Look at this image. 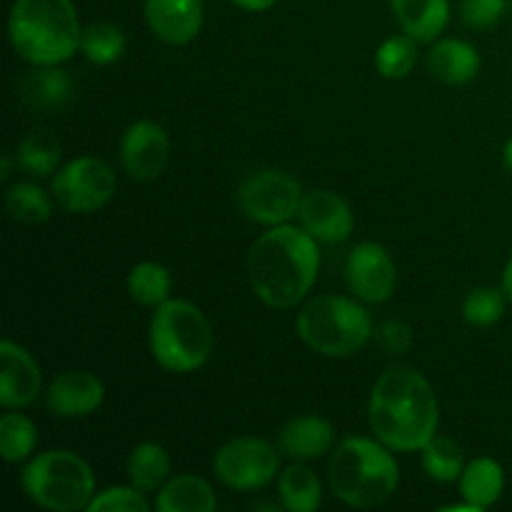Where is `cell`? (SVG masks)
Listing matches in <instances>:
<instances>
[{"instance_id":"cell-1","label":"cell","mask_w":512,"mask_h":512,"mask_svg":"<svg viewBox=\"0 0 512 512\" xmlns=\"http://www.w3.org/2000/svg\"><path fill=\"white\" fill-rule=\"evenodd\" d=\"M368 418L375 438L393 453H420L440 425L433 385L415 368L393 365L375 380Z\"/></svg>"},{"instance_id":"cell-2","label":"cell","mask_w":512,"mask_h":512,"mask_svg":"<svg viewBox=\"0 0 512 512\" xmlns=\"http://www.w3.org/2000/svg\"><path fill=\"white\" fill-rule=\"evenodd\" d=\"M320 270L318 240L300 225H275L260 235L248 255L255 295L270 308H293L315 285Z\"/></svg>"},{"instance_id":"cell-3","label":"cell","mask_w":512,"mask_h":512,"mask_svg":"<svg viewBox=\"0 0 512 512\" xmlns=\"http://www.w3.org/2000/svg\"><path fill=\"white\" fill-rule=\"evenodd\" d=\"M330 490L350 508H378L388 503L400 485L398 460L380 440L348 435L333 450L328 465Z\"/></svg>"},{"instance_id":"cell-4","label":"cell","mask_w":512,"mask_h":512,"mask_svg":"<svg viewBox=\"0 0 512 512\" xmlns=\"http://www.w3.org/2000/svg\"><path fill=\"white\" fill-rule=\"evenodd\" d=\"M8 35L25 63L60 65L78 53L83 30L73 0H15Z\"/></svg>"},{"instance_id":"cell-5","label":"cell","mask_w":512,"mask_h":512,"mask_svg":"<svg viewBox=\"0 0 512 512\" xmlns=\"http://www.w3.org/2000/svg\"><path fill=\"white\" fill-rule=\"evenodd\" d=\"M150 353L168 373H195L213 353V328L198 305L165 300L150 320Z\"/></svg>"},{"instance_id":"cell-6","label":"cell","mask_w":512,"mask_h":512,"mask_svg":"<svg viewBox=\"0 0 512 512\" xmlns=\"http://www.w3.org/2000/svg\"><path fill=\"white\" fill-rule=\"evenodd\" d=\"M298 335L325 358H350L375 335L373 318L360 300L318 295L298 315Z\"/></svg>"},{"instance_id":"cell-7","label":"cell","mask_w":512,"mask_h":512,"mask_svg":"<svg viewBox=\"0 0 512 512\" xmlns=\"http://www.w3.org/2000/svg\"><path fill=\"white\" fill-rule=\"evenodd\" d=\"M20 488L38 508L53 512L88 510L95 498L93 468L70 450H48L25 463Z\"/></svg>"},{"instance_id":"cell-8","label":"cell","mask_w":512,"mask_h":512,"mask_svg":"<svg viewBox=\"0 0 512 512\" xmlns=\"http://www.w3.org/2000/svg\"><path fill=\"white\" fill-rule=\"evenodd\" d=\"M303 195V188L290 173L258 170L240 183L238 208L253 223L275 228L298 215Z\"/></svg>"},{"instance_id":"cell-9","label":"cell","mask_w":512,"mask_h":512,"mask_svg":"<svg viewBox=\"0 0 512 512\" xmlns=\"http://www.w3.org/2000/svg\"><path fill=\"white\" fill-rule=\"evenodd\" d=\"M215 478L240 493L263 490L278 478L280 453L263 438H235L215 453Z\"/></svg>"},{"instance_id":"cell-10","label":"cell","mask_w":512,"mask_h":512,"mask_svg":"<svg viewBox=\"0 0 512 512\" xmlns=\"http://www.w3.org/2000/svg\"><path fill=\"white\" fill-rule=\"evenodd\" d=\"M115 173L105 160L83 155L53 175V198L68 213L88 215L105 208L115 195Z\"/></svg>"},{"instance_id":"cell-11","label":"cell","mask_w":512,"mask_h":512,"mask_svg":"<svg viewBox=\"0 0 512 512\" xmlns=\"http://www.w3.org/2000/svg\"><path fill=\"white\" fill-rule=\"evenodd\" d=\"M345 278L358 300L368 305L388 303L398 288V268L380 243H360L350 250Z\"/></svg>"},{"instance_id":"cell-12","label":"cell","mask_w":512,"mask_h":512,"mask_svg":"<svg viewBox=\"0 0 512 512\" xmlns=\"http://www.w3.org/2000/svg\"><path fill=\"white\" fill-rule=\"evenodd\" d=\"M120 160L125 173L140 183L158 180L165 173L170 160L168 133L153 120L133 123L120 140Z\"/></svg>"},{"instance_id":"cell-13","label":"cell","mask_w":512,"mask_h":512,"mask_svg":"<svg viewBox=\"0 0 512 512\" xmlns=\"http://www.w3.org/2000/svg\"><path fill=\"white\" fill-rule=\"evenodd\" d=\"M43 388L40 365L23 345L13 340L0 343V405L5 410L28 408Z\"/></svg>"},{"instance_id":"cell-14","label":"cell","mask_w":512,"mask_h":512,"mask_svg":"<svg viewBox=\"0 0 512 512\" xmlns=\"http://www.w3.org/2000/svg\"><path fill=\"white\" fill-rule=\"evenodd\" d=\"M300 225L318 243H343L353 235L355 215L350 205L333 190H310L298 210Z\"/></svg>"},{"instance_id":"cell-15","label":"cell","mask_w":512,"mask_h":512,"mask_svg":"<svg viewBox=\"0 0 512 512\" xmlns=\"http://www.w3.org/2000/svg\"><path fill=\"white\" fill-rule=\"evenodd\" d=\"M105 385L88 370H68L50 383L45 405L55 418H88L103 405Z\"/></svg>"},{"instance_id":"cell-16","label":"cell","mask_w":512,"mask_h":512,"mask_svg":"<svg viewBox=\"0 0 512 512\" xmlns=\"http://www.w3.org/2000/svg\"><path fill=\"white\" fill-rule=\"evenodd\" d=\"M150 30L168 45H188L203 28V0H145Z\"/></svg>"},{"instance_id":"cell-17","label":"cell","mask_w":512,"mask_h":512,"mask_svg":"<svg viewBox=\"0 0 512 512\" xmlns=\"http://www.w3.org/2000/svg\"><path fill=\"white\" fill-rule=\"evenodd\" d=\"M278 443L290 460H318L328 455L335 445V428L320 415H298L280 430Z\"/></svg>"},{"instance_id":"cell-18","label":"cell","mask_w":512,"mask_h":512,"mask_svg":"<svg viewBox=\"0 0 512 512\" xmlns=\"http://www.w3.org/2000/svg\"><path fill=\"white\" fill-rule=\"evenodd\" d=\"M73 90V78L58 65H33V70L18 80L20 98L35 110L65 108L73 98Z\"/></svg>"},{"instance_id":"cell-19","label":"cell","mask_w":512,"mask_h":512,"mask_svg":"<svg viewBox=\"0 0 512 512\" xmlns=\"http://www.w3.org/2000/svg\"><path fill=\"white\" fill-rule=\"evenodd\" d=\"M400 28L418 43H435L450 23L448 0H390Z\"/></svg>"},{"instance_id":"cell-20","label":"cell","mask_w":512,"mask_h":512,"mask_svg":"<svg viewBox=\"0 0 512 512\" xmlns=\"http://www.w3.org/2000/svg\"><path fill=\"white\" fill-rule=\"evenodd\" d=\"M428 70L435 80L448 85H465L475 80L480 70V55L460 38H443L428 53Z\"/></svg>"},{"instance_id":"cell-21","label":"cell","mask_w":512,"mask_h":512,"mask_svg":"<svg viewBox=\"0 0 512 512\" xmlns=\"http://www.w3.org/2000/svg\"><path fill=\"white\" fill-rule=\"evenodd\" d=\"M215 508H218L215 490L200 475H175L158 490L155 498L158 512H215Z\"/></svg>"},{"instance_id":"cell-22","label":"cell","mask_w":512,"mask_h":512,"mask_svg":"<svg viewBox=\"0 0 512 512\" xmlns=\"http://www.w3.org/2000/svg\"><path fill=\"white\" fill-rule=\"evenodd\" d=\"M505 490L503 465L495 458H475L460 475V495L478 510L493 508Z\"/></svg>"},{"instance_id":"cell-23","label":"cell","mask_w":512,"mask_h":512,"mask_svg":"<svg viewBox=\"0 0 512 512\" xmlns=\"http://www.w3.org/2000/svg\"><path fill=\"white\" fill-rule=\"evenodd\" d=\"M280 505L290 512H315L323 503V485L310 465L295 460L278 478Z\"/></svg>"},{"instance_id":"cell-24","label":"cell","mask_w":512,"mask_h":512,"mask_svg":"<svg viewBox=\"0 0 512 512\" xmlns=\"http://www.w3.org/2000/svg\"><path fill=\"white\" fill-rule=\"evenodd\" d=\"M60 158H63V145L48 130H30L15 150V165L23 168L33 178H48L58 173Z\"/></svg>"},{"instance_id":"cell-25","label":"cell","mask_w":512,"mask_h":512,"mask_svg":"<svg viewBox=\"0 0 512 512\" xmlns=\"http://www.w3.org/2000/svg\"><path fill=\"white\" fill-rule=\"evenodd\" d=\"M128 478L143 493H155L170 480V455L158 443L135 445L128 458Z\"/></svg>"},{"instance_id":"cell-26","label":"cell","mask_w":512,"mask_h":512,"mask_svg":"<svg viewBox=\"0 0 512 512\" xmlns=\"http://www.w3.org/2000/svg\"><path fill=\"white\" fill-rule=\"evenodd\" d=\"M170 290H173V278L165 265L153 263V260H143V263L133 265L128 273V293L143 308H158L165 300H170Z\"/></svg>"},{"instance_id":"cell-27","label":"cell","mask_w":512,"mask_h":512,"mask_svg":"<svg viewBox=\"0 0 512 512\" xmlns=\"http://www.w3.org/2000/svg\"><path fill=\"white\" fill-rule=\"evenodd\" d=\"M38 448V428L23 413H5L0 418V455L8 465L28 463Z\"/></svg>"},{"instance_id":"cell-28","label":"cell","mask_w":512,"mask_h":512,"mask_svg":"<svg viewBox=\"0 0 512 512\" xmlns=\"http://www.w3.org/2000/svg\"><path fill=\"white\" fill-rule=\"evenodd\" d=\"M423 470L435 483H455L465 470V453L453 438L435 435L423 450H420Z\"/></svg>"},{"instance_id":"cell-29","label":"cell","mask_w":512,"mask_h":512,"mask_svg":"<svg viewBox=\"0 0 512 512\" xmlns=\"http://www.w3.org/2000/svg\"><path fill=\"white\" fill-rule=\"evenodd\" d=\"M5 210L15 223L40 225L53 215V200L38 183H15L5 193Z\"/></svg>"},{"instance_id":"cell-30","label":"cell","mask_w":512,"mask_h":512,"mask_svg":"<svg viewBox=\"0 0 512 512\" xmlns=\"http://www.w3.org/2000/svg\"><path fill=\"white\" fill-rule=\"evenodd\" d=\"M80 53L93 65H113L125 55V33L113 23H90L80 35Z\"/></svg>"},{"instance_id":"cell-31","label":"cell","mask_w":512,"mask_h":512,"mask_svg":"<svg viewBox=\"0 0 512 512\" xmlns=\"http://www.w3.org/2000/svg\"><path fill=\"white\" fill-rule=\"evenodd\" d=\"M418 63V40L405 35H393L383 40L375 50V70L385 80H403L413 73Z\"/></svg>"},{"instance_id":"cell-32","label":"cell","mask_w":512,"mask_h":512,"mask_svg":"<svg viewBox=\"0 0 512 512\" xmlns=\"http://www.w3.org/2000/svg\"><path fill=\"white\" fill-rule=\"evenodd\" d=\"M505 298H508L505 290L490 288V285L473 288L463 300V318L473 328H493L495 323L503 320Z\"/></svg>"},{"instance_id":"cell-33","label":"cell","mask_w":512,"mask_h":512,"mask_svg":"<svg viewBox=\"0 0 512 512\" xmlns=\"http://www.w3.org/2000/svg\"><path fill=\"white\" fill-rule=\"evenodd\" d=\"M150 508H155V505L148 503L143 490H138L135 485H130V488L115 485V488L95 493L88 512H150Z\"/></svg>"},{"instance_id":"cell-34","label":"cell","mask_w":512,"mask_h":512,"mask_svg":"<svg viewBox=\"0 0 512 512\" xmlns=\"http://www.w3.org/2000/svg\"><path fill=\"white\" fill-rule=\"evenodd\" d=\"M505 13V0H463L460 15L463 23L473 30L493 28Z\"/></svg>"},{"instance_id":"cell-35","label":"cell","mask_w":512,"mask_h":512,"mask_svg":"<svg viewBox=\"0 0 512 512\" xmlns=\"http://www.w3.org/2000/svg\"><path fill=\"white\" fill-rule=\"evenodd\" d=\"M375 340L380 348L390 355H405L413 348V328L403 320H385L378 330H375Z\"/></svg>"},{"instance_id":"cell-36","label":"cell","mask_w":512,"mask_h":512,"mask_svg":"<svg viewBox=\"0 0 512 512\" xmlns=\"http://www.w3.org/2000/svg\"><path fill=\"white\" fill-rule=\"evenodd\" d=\"M233 5H238V8L248 10V13H263V10H270L273 8L278 0H230Z\"/></svg>"},{"instance_id":"cell-37","label":"cell","mask_w":512,"mask_h":512,"mask_svg":"<svg viewBox=\"0 0 512 512\" xmlns=\"http://www.w3.org/2000/svg\"><path fill=\"white\" fill-rule=\"evenodd\" d=\"M503 290L508 295V300H512V258L505 265V273H503Z\"/></svg>"},{"instance_id":"cell-38","label":"cell","mask_w":512,"mask_h":512,"mask_svg":"<svg viewBox=\"0 0 512 512\" xmlns=\"http://www.w3.org/2000/svg\"><path fill=\"white\" fill-rule=\"evenodd\" d=\"M10 170H13V158L8 153L0 158V180H8L10 178Z\"/></svg>"},{"instance_id":"cell-39","label":"cell","mask_w":512,"mask_h":512,"mask_svg":"<svg viewBox=\"0 0 512 512\" xmlns=\"http://www.w3.org/2000/svg\"><path fill=\"white\" fill-rule=\"evenodd\" d=\"M503 163H505V168L512 170V138L505 143V148H503Z\"/></svg>"},{"instance_id":"cell-40","label":"cell","mask_w":512,"mask_h":512,"mask_svg":"<svg viewBox=\"0 0 512 512\" xmlns=\"http://www.w3.org/2000/svg\"><path fill=\"white\" fill-rule=\"evenodd\" d=\"M283 505H275V503H255L253 510H280Z\"/></svg>"}]
</instances>
